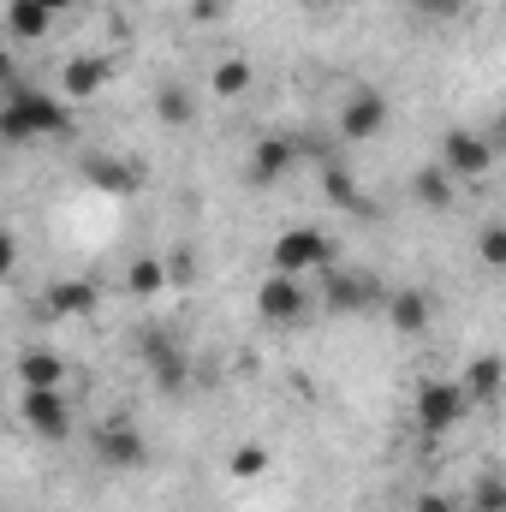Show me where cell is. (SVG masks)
<instances>
[{
  "label": "cell",
  "instance_id": "cell-1",
  "mask_svg": "<svg viewBox=\"0 0 506 512\" xmlns=\"http://www.w3.org/2000/svg\"><path fill=\"white\" fill-rule=\"evenodd\" d=\"M0 131H6V143H30V137H60V131H72V114H66V102H54L48 90H12L6 96V108H0Z\"/></svg>",
  "mask_w": 506,
  "mask_h": 512
},
{
  "label": "cell",
  "instance_id": "cell-2",
  "mask_svg": "<svg viewBox=\"0 0 506 512\" xmlns=\"http://www.w3.org/2000/svg\"><path fill=\"white\" fill-rule=\"evenodd\" d=\"M268 262H274V274H310V268H334V239L322 233V227H286L280 239H274V251H268Z\"/></svg>",
  "mask_w": 506,
  "mask_h": 512
},
{
  "label": "cell",
  "instance_id": "cell-3",
  "mask_svg": "<svg viewBox=\"0 0 506 512\" xmlns=\"http://www.w3.org/2000/svg\"><path fill=\"white\" fill-rule=\"evenodd\" d=\"M471 411V393L459 382H423L417 387V429L423 435H453Z\"/></svg>",
  "mask_w": 506,
  "mask_h": 512
},
{
  "label": "cell",
  "instance_id": "cell-4",
  "mask_svg": "<svg viewBox=\"0 0 506 512\" xmlns=\"http://www.w3.org/2000/svg\"><path fill=\"white\" fill-rule=\"evenodd\" d=\"M441 167H447L453 179H483V173L495 167V143L477 137V131H465V126H453L441 137Z\"/></svg>",
  "mask_w": 506,
  "mask_h": 512
},
{
  "label": "cell",
  "instance_id": "cell-5",
  "mask_svg": "<svg viewBox=\"0 0 506 512\" xmlns=\"http://www.w3.org/2000/svg\"><path fill=\"white\" fill-rule=\"evenodd\" d=\"M256 310H262L268 322H298V316L310 310V292H304L298 274H268V280L256 286Z\"/></svg>",
  "mask_w": 506,
  "mask_h": 512
},
{
  "label": "cell",
  "instance_id": "cell-6",
  "mask_svg": "<svg viewBox=\"0 0 506 512\" xmlns=\"http://www.w3.org/2000/svg\"><path fill=\"white\" fill-rule=\"evenodd\" d=\"M340 137L346 143H376L381 131H387V96H376V90H358L346 108H340Z\"/></svg>",
  "mask_w": 506,
  "mask_h": 512
},
{
  "label": "cell",
  "instance_id": "cell-7",
  "mask_svg": "<svg viewBox=\"0 0 506 512\" xmlns=\"http://www.w3.org/2000/svg\"><path fill=\"white\" fill-rule=\"evenodd\" d=\"M18 411H24V423L42 435V441H66L72 435V411H66V399L60 393H18Z\"/></svg>",
  "mask_w": 506,
  "mask_h": 512
},
{
  "label": "cell",
  "instance_id": "cell-8",
  "mask_svg": "<svg viewBox=\"0 0 506 512\" xmlns=\"http://www.w3.org/2000/svg\"><path fill=\"white\" fill-rule=\"evenodd\" d=\"M328 310H340V316H358V310H370V304H387L376 292V280H364V274H346V268H334L328 274Z\"/></svg>",
  "mask_w": 506,
  "mask_h": 512
},
{
  "label": "cell",
  "instance_id": "cell-9",
  "mask_svg": "<svg viewBox=\"0 0 506 512\" xmlns=\"http://www.w3.org/2000/svg\"><path fill=\"white\" fill-rule=\"evenodd\" d=\"M143 364H149L155 387H167V393H179L185 376H191V364L173 352V340H167V334H143Z\"/></svg>",
  "mask_w": 506,
  "mask_h": 512
},
{
  "label": "cell",
  "instance_id": "cell-10",
  "mask_svg": "<svg viewBox=\"0 0 506 512\" xmlns=\"http://www.w3.org/2000/svg\"><path fill=\"white\" fill-rule=\"evenodd\" d=\"M459 387L471 393V405H495V399H501V387H506V364L495 358V352H477V358L465 364Z\"/></svg>",
  "mask_w": 506,
  "mask_h": 512
},
{
  "label": "cell",
  "instance_id": "cell-11",
  "mask_svg": "<svg viewBox=\"0 0 506 512\" xmlns=\"http://www.w3.org/2000/svg\"><path fill=\"white\" fill-rule=\"evenodd\" d=\"M96 459L102 465H120V471L126 465H143V435L131 423H102L96 429Z\"/></svg>",
  "mask_w": 506,
  "mask_h": 512
},
{
  "label": "cell",
  "instance_id": "cell-12",
  "mask_svg": "<svg viewBox=\"0 0 506 512\" xmlns=\"http://www.w3.org/2000/svg\"><path fill=\"white\" fill-rule=\"evenodd\" d=\"M387 322L411 340V334H429V316H435V304H429V292H387Z\"/></svg>",
  "mask_w": 506,
  "mask_h": 512
},
{
  "label": "cell",
  "instance_id": "cell-13",
  "mask_svg": "<svg viewBox=\"0 0 506 512\" xmlns=\"http://www.w3.org/2000/svg\"><path fill=\"white\" fill-rule=\"evenodd\" d=\"M90 310H96V280H54V286H48V316L78 322V316H90Z\"/></svg>",
  "mask_w": 506,
  "mask_h": 512
},
{
  "label": "cell",
  "instance_id": "cell-14",
  "mask_svg": "<svg viewBox=\"0 0 506 512\" xmlns=\"http://www.w3.org/2000/svg\"><path fill=\"white\" fill-rule=\"evenodd\" d=\"M102 78H108V66L90 60V54H78V60L60 66V90H66V102H90V96L102 90Z\"/></svg>",
  "mask_w": 506,
  "mask_h": 512
},
{
  "label": "cell",
  "instance_id": "cell-15",
  "mask_svg": "<svg viewBox=\"0 0 506 512\" xmlns=\"http://www.w3.org/2000/svg\"><path fill=\"white\" fill-rule=\"evenodd\" d=\"M66 382V364L54 358V352H24L18 358V387H30V393H60Z\"/></svg>",
  "mask_w": 506,
  "mask_h": 512
},
{
  "label": "cell",
  "instance_id": "cell-16",
  "mask_svg": "<svg viewBox=\"0 0 506 512\" xmlns=\"http://www.w3.org/2000/svg\"><path fill=\"white\" fill-rule=\"evenodd\" d=\"M292 155H298V149H292L286 137H262V143L251 149V179L256 185H274V179L292 167Z\"/></svg>",
  "mask_w": 506,
  "mask_h": 512
},
{
  "label": "cell",
  "instance_id": "cell-17",
  "mask_svg": "<svg viewBox=\"0 0 506 512\" xmlns=\"http://www.w3.org/2000/svg\"><path fill=\"white\" fill-rule=\"evenodd\" d=\"M48 24H54V12H48L42 0H12V6H6V30H12L18 42H42Z\"/></svg>",
  "mask_w": 506,
  "mask_h": 512
},
{
  "label": "cell",
  "instance_id": "cell-18",
  "mask_svg": "<svg viewBox=\"0 0 506 512\" xmlns=\"http://www.w3.org/2000/svg\"><path fill=\"white\" fill-rule=\"evenodd\" d=\"M84 179H90V185H102V191H114V197L137 191V173H131V167H120L114 155H90V161H84Z\"/></svg>",
  "mask_w": 506,
  "mask_h": 512
},
{
  "label": "cell",
  "instance_id": "cell-19",
  "mask_svg": "<svg viewBox=\"0 0 506 512\" xmlns=\"http://www.w3.org/2000/svg\"><path fill=\"white\" fill-rule=\"evenodd\" d=\"M417 203H429L435 215H447V209H453V173H447L441 161H429V167L417 173Z\"/></svg>",
  "mask_w": 506,
  "mask_h": 512
},
{
  "label": "cell",
  "instance_id": "cell-20",
  "mask_svg": "<svg viewBox=\"0 0 506 512\" xmlns=\"http://www.w3.org/2000/svg\"><path fill=\"white\" fill-rule=\"evenodd\" d=\"M209 90H215L221 102H239V96L251 90V66H245V60H215V72H209Z\"/></svg>",
  "mask_w": 506,
  "mask_h": 512
},
{
  "label": "cell",
  "instance_id": "cell-21",
  "mask_svg": "<svg viewBox=\"0 0 506 512\" xmlns=\"http://www.w3.org/2000/svg\"><path fill=\"white\" fill-rule=\"evenodd\" d=\"M126 286L137 292V298H155V292L167 286V262H161V256H137V262L126 268Z\"/></svg>",
  "mask_w": 506,
  "mask_h": 512
},
{
  "label": "cell",
  "instance_id": "cell-22",
  "mask_svg": "<svg viewBox=\"0 0 506 512\" xmlns=\"http://www.w3.org/2000/svg\"><path fill=\"white\" fill-rule=\"evenodd\" d=\"M155 114H161V126H185L191 120V90L185 84H161L155 90Z\"/></svg>",
  "mask_w": 506,
  "mask_h": 512
},
{
  "label": "cell",
  "instance_id": "cell-23",
  "mask_svg": "<svg viewBox=\"0 0 506 512\" xmlns=\"http://www.w3.org/2000/svg\"><path fill=\"white\" fill-rule=\"evenodd\" d=\"M227 471H233V483H256V477L268 471V447H262V441H245V447H233Z\"/></svg>",
  "mask_w": 506,
  "mask_h": 512
},
{
  "label": "cell",
  "instance_id": "cell-24",
  "mask_svg": "<svg viewBox=\"0 0 506 512\" xmlns=\"http://www.w3.org/2000/svg\"><path fill=\"white\" fill-rule=\"evenodd\" d=\"M471 251H477V262H483V268H506V227H501V221L477 227V245H471Z\"/></svg>",
  "mask_w": 506,
  "mask_h": 512
},
{
  "label": "cell",
  "instance_id": "cell-25",
  "mask_svg": "<svg viewBox=\"0 0 506 512\" xmlns=\"http://www.w3.org/2000/svg\"><path fill=\"white\" fill-rule=\"evenodd\" d=\"M411 12L429 18V24H453V18L465 12V0H411Z\"/></svg>",
  "mask_w": 506,
  "mask_h": 512
},
{
  "label": "cell",
  "instance_id": "cell-26",
  "mask_svg": "<svg viewBox=\"0 0 506 512\" xmlns=\"http://www.w3.org/2000/svg\"><path fill=\"white\" fill-rule=\"evenodd\" d=\"M411 512H453V501H447V495H417Z\"/></svg>",
  "mask_w": 506,
  "mask_h": 512
},
{
  "label": "cell",
  "instance_id": "cell-27",
  "mask_svg": "<svg viewBox=\"0 0 506 512\" xmlns=\"http://www.w3.org/2000/svg\"><path fill=\"white\" fill-rule=\"evenodd\" d=\"M42 6H48V12H54V18H60V12H66V6H72V0H42Z\"/></svg>",
  "mask_w": 506,
  "mask_h": 512
},
{
  "label": "cell",
  "instance_id": "cell-28",
  "mask_svg": "<svg viewBox=\"0 0 506 512\" xmlns=\"http://www.w3.org/2000/svg\"><path fill=\"white\" fill-rule=\"evenodd\" d=\"M215 6H221V0H203V6H197V12H215Z\"/></svg>",
  "mask_w": 506,
  "mask_h": 512
}]
</instances>
